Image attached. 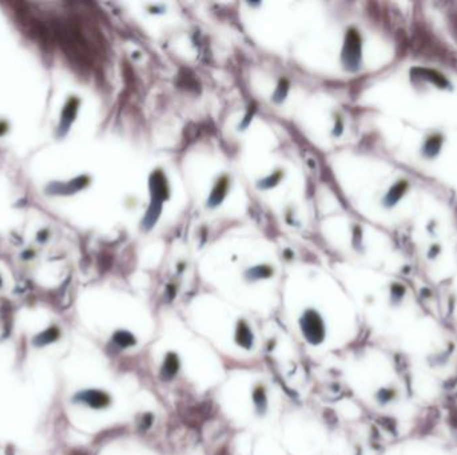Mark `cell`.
Returning a JSON list of instances; mask_svg holds the SVG:
<instances>
[{
    "label": "cell",
    "instance_id": "6da1fadb",
    "mask_svg": "<svg viewBox=\"0 0 457 455\" xmlns=\"http://www.w3.org/2000/svg\"><path fill=\"white\" fill-rule=\"evenodd\" d=\"M302 331L312 343H320L324 338V323L314 311H308L302 318Z\"/></svg>",
    "mask_w": 457,
    "mask_h": 455
},
{
    "label": "cell",
    "instance_id": "7a4b0ae2",
    "mask_svg": "<svg viewBox=\"0 0 457 455\" xmlns=\"http://www.w3.org/2000/svg\"><path fill=\"white\" fill-rule=\"evenodd\" d=\"M78 107L79 99L76 98H70L64 104V107H63L60 115V123H59V135L60 136L66 135V132L68 131L70 126L75 120V116H76V112H78Z\"/></svg>",
    "mask_w": 457,
    "mask_h": 455
},
{
    "label": "cell",
    "instance_id": "3957f363",
    "mask_svg": "<svg viewBox=\"0 0 457 455\" xmlns=\"http://www.w3.org/2000/svg\"><path fill=\"white\" fill-rule=\"evenodd\" d=\"M345 49H344V60L349 67L353 65L354 68L360 60V39L358 35L354 31L348 33L346 41H345Z\"/></svg>",
    "mask_w": 457,
    "mask_h": 455
},
{
    "label": "cell",
    "instance_id": "277c9868",
    "mask_svg": "<svg viewBox=\"0 0 457 455\" xmlns=\"http://www.w3.org/2000/svg\"><path fill=\"white\" fill-rule=\"evenodd\" d=\"M76 399L87 403V405H90L91 407H95V409H100V407L107 406L108 402H110L108 395H106L104 393H102V391H95V390L80 393V394L76 395Z\"/></svg>",
    "mask_w": 457,
    "mask_h": 455
},
{
    "label": "cell",
    "instance_id": "5b68a950",
    "mask_svg": "<svg viewBox=\"0 0 457 455\" xmlns=\"http://www.w3.org/2000/svg\"><path fill=\"white\" fill-rule=\"evenodd\" d=\"M226 190H228V179H220V182H218V184H216V187L214 188L212 196H210V203H212V206L220 204V200L224 198Z\"/></svg>",
    "mask_w": 457,
    "mask_h": 455
},
{
    "label": "cell",
    "instance_id": "8992f818",
    "mask_svg": "<svg viewBox=\"0 0 457 455\" xmlns=\"http://www.w3.org/2000/svg\"><path fill=\"white\" fill-rule=\"evenodd\" d=\"M237 341L238 343L246 349H249L252 343H253V338H252V333H250L249 327L245 325V323H241V326L238 327V333H237Z\"/></svg>",
    "mask_w": 457,
    "mask_h": 455
},
{
    "label": "cell",
    "instance_id": "52a82bcc",
    "mask_svg": "<svg viewBox=\"0 0 457 455\" xmlns=\"http://www.w3.org/2000/svg\"><path fill=\"white\" fill-rule=\"evenodd\" d=\"M176 369H178V362H176V358L174 355H168V358L164 362V377H168V378H172V375L176 373Z\"/></svg>",
    "mask_w": 457,
    "mask_h": 455
},
{
    "label": "cell",
    "instance_id": "ba28073f",
    "mask_svg": "<svg viewBox=\"0 0 457 455\" xmlns=\"http://www.w3.org/2000/svg\"><path fill=\"white\" fill-rule=\"evenodd\" d=\"M115 342L118 343L119 346H122V347H127V346L134 345V338L131 337L130 334L127 333H118L115 334Z\"/></svg>",
    "mask_w": 457,
    "mask_h": 455
},
{
    "label": "cell",
    "instance_id": "9c48e42d",
    "mask_svg": "<svg viewBox=\"0 0 457 455\" xmlns=\"http://www.w3.org/2000/svg\"><path fill=\"white\" fill-rule=\"evenodd\" d=\"M58 337V331L55 329H50L47 330L46 333H43L40 337H38L36 343L38 345H46V343H48V342L54 341L55 338Z\"/></svg>",
    "mask_w": 457,
    "mask_h": 455
},
{
    "label": "cell",
    "instance_id": "30bf717a",
    "mask_svg": "<svg viewBox=\"0 0 457 455\" xmlns=\"http://www.w3.org/2000/svg\"><path fill=\"white\" fill-rule=\"evenodd\" d=\"M8 131V124L6 122H0V136H3Z\"/></svg>",
    "mask_w": 457,
    "mask_h": 455
},
{
    "label": "cell",
    "instance_id": "8fae6325",
    "mask_svg": "<svg viewBox=\"0 0 457 455\" xmlns=\"http://www.w3.org/2000/svg\"><path fill=\"white\" fill-rule=\"evenodd\" d=\"M0 286H2V278H0Z\"/></svg>",
    "mask_w": 457,
    "mask_h": 455
}]
</instances>
